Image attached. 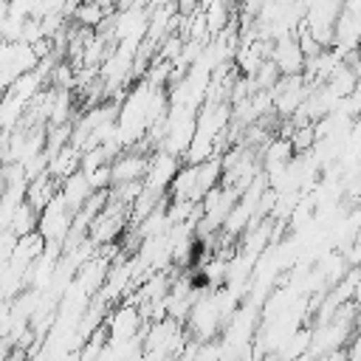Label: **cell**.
<instances>
[{
    "mask_svg": "<svg viewBox=\"0 0 361 361\" xmlns=\"http://www.w3.org/2000/svg\"><path fill=\"white\" fill-rule=\"evenodd\" d=\"M200 276H203V285H209V288H220V285H226V276H228V259L220 257V254L209 257V259L203 262Z\"/></svg>",
    "mask_w": 361,
    "mask_h": 361,
    "instance_id": "cell-10",
    "label": "cell"
},
{
    "mask_svg": "<svg viewBox=\"0 0 361 361\" xmlns=\"http://www.w3.org/2000/svg\"><path fill=\"white\" fill-rule=\"evenodd\" d=\"M296 34V31H293ZM293 34H285V37H276L271 39V54L268 59L274 62V68L279 71V76H288V73H302L305 68V54L296 42Z\"/></svg>",
    "mask_w": 361,
    "mask_h": 361,
    "instance_id": "cell-5",
    "label": "cell"
},
{
    "mask_svg": "<svg viewBox=\"0 0 361 361\" xmlns=\"http://www.w3.org/2000/svg\"><path fill=\"white\" fill-rule=\"evenodd\" d=\"M37 209L23 197L17 206H14V212H11V217H8V231L11 234H28V231H34L37 228Z\"/></svg>",
    "mask_w": 361,
    "mask_h": 361,
    "instance_id": "cell-9",
    "label": "cell"
},
{
    "mask_svg": "<svg viewBox=\"0 0 361 361\" xmlns=\"http://www.w3.org/2000/svg\"><path fill=\"white\" fill-rule=\"evenodd\" d=\"M71 223H73V212L65 206V200L59 197V192L39 209L37 214V231L42 234L45 243H56L62 248L68 231H71Z\"/></svg>",
    "mask_w": 361,
    "mask_h": 361,
    "instance_id": "cell-2",
    "label": "cell"
},
{
    "mask_svg": "<svg viewBox=\"0 0 361 361\" xmlns=\"http://www.w3.org/2000/svg\"><path fill=\"white\" fill-rule=\"evenodd\" d=\"M104 333H107V344L116 341H130L141 336V310L135 302H121L116 307H110L104 313Z\"/></svg>",
    "mask_w": 361,
    "mask_h": 361,
    "instance_id": "cell-3",
    "label": "cell"
},
{
    "mask_svg": "<svg viewBox=\"0 0 361 361\" xmlns=\"http://www.w3.org/2000/svg\"><path fill=\"white\" fill-rule=\"evenodd\" d=\"M102 6H107V8H113V3H118V0H99Z\"/></svg>",
    "mask_w": 361,
    "mask_h": 361,
    "instance_id": "cell-12",
    "label": "cell"
},
{
    "mask_svg": "<svg viewBox=\"0 0 361 361\" xmlns=\"http://www.w3.org/2000/svg\"><path fill=\"white\" fill-rule=\"evenodd\" d=\"M59 197L65 200V206L71 209V212H79L82 206H85V200L93 195V189H90V180H87V175L82 172V169H73V172H68L65 178H59Z\"/></svg>",
    "mask_w": 361,
    "mask_h": 361,
    "instance_id": "cell-7",
    "label": "cell"
},
{
    "mask_svg": "<svg viewBox=\"0 0 361 361\" xmlns=\"http://www.w3.org/2000/svg\"><path fill=\"white\" fill-rule=\"evenodd\" d=\"M113 8H107V6H102L99 0H79L76 6H73V11H71V17H73V23L79 25V28H102V23L107 20V14H110Z\"/></svg>",
    "mask_w": 361,
    "mask_h": 361,
    "instance_id": "cell-8",
    "label": "cell"
},
{
    "mask_svg": "<svg viewBox=\"0 0 361 361\" xmlns=\"http://www.w3.org/2000/svg\"><path fill=\"white\" fill-rule=\"evenodd\" d=\"M228 3H234V0H228Z\"/></svg>",
    "mask_w": 361,
    "mask_h": 361,
    "instance_id": "cell-13",
    "label": "cell"
},
{
    "mask_svg": "<svg viewBox=\"0 0 361 361\" xmlns=\"http://www.w3.org/2000/svg\"><path fill=\"white\" fill-rule=\"evenodd\" d=\"M147 161L149 155L144 152H135V149H118L110 161V186L116 183H133V180H141L144 172H147ZM107 186V189H110Z\"/></svg>",
    "mask_w": 361,
    "mask_h": 361,
    "instance_id": "cell-6",
    "label": "cell"
},
{
    "mask_svg": "<svg viewBox=\"0 0 361 361\" xmlns=\"http://www.w3.org/2000/svg\"><path fill=\"white\" fill-rule=\"evenodd\" d=\"M183 338H186L183 322H175L169 316L152 319V324L147 330V338H141L144 341L141 355H172V353H183Z\"/></svg>",
    "mask_w": 361,
    "mask_h": 361,
    "instance_id": "cell-1",
    "label": "cell"
},
{
    "mask_svg": "<svg viewBox=\"0 0 361 361\" xmlns=\"http://www.w3.org/2000/svg\"><path fill=\"white\" fill-rule=\"evenodd\" d=\"M178 166H180V158H178V155H172V152H166V149H155V152L149 155V161H147V172H144V178H141V186L166 195V186H169V180L175 178Z\"/></svg>",
    "mask_w": 361,
    "mask_h": 361,
    "instance_id": "cell-4",
    "label": "cell"
},
{
    "mask_svg": "<svg viewBox=\"0 0 361 361\" xmlns=\"http://www.w3.org/2000/svg\"><path fill=\"white\" fill-rule=\"evenodd\" d=\"M87 175V180H90V189L96 192V189H107L110 186V161L107 164H99L96 169H90V172H85Z\"/></svg>",
    "mask_w": 361,
    "mask_h": 361,
    "instance_id": "cell-11",
    "label": "cell"
}]
</instances>
